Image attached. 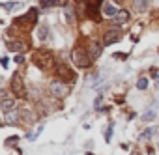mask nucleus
Returning <instances> with one entry per match:
<instances>
[{"instance_id":"f257e3e1","label":"nucleus","mask_w":159,"mask_h":155,"mask_svg":"<svg viewBox=\"0 0 159 155\" xmlns=\"http://www.w3.org/2000/svg\"><path fill=\"white\" fill-rule=\"evenodd\" d=\"M71 60H73V64L79 65V67H88V65L92 64V56H90V52H86V51L81 49V47L73 49V52H71Z\"/></svg>"},{"instance_id":"f03ea898","label":"nucleus","mask_w":159,"mask_h":155,"mask_svg":"<svg viewBox=\"0 0 159 155\" xmlns=\"http://www.w3.org/2000/svg\"><path fill=\"white\" fill-rule=\"evenodd\" d=\"M34 62L39 69H45V67H51L52 65V54L51 52H38L34 56Z\"/></svg>"},{"instance_id":"7ed1b4c3","label":"nucleus","mask_w":159,"mask_h":155,"mask_svg":"<svg viewBox=\"0 0 159 155\" xmlns=\"http://www.w3.org/2000/svg\"><path fill=\"white\" fill-rule=\"evenodd\" d=\"M11 90L17 97H25L26 95V90H25V84H23V77L21 73H17L13 79H11Z\"/></svg>"},{"instance_id":"20e7f679","label":"nucleus","mask_w":159,"mask_h":155,"mask_svg":"<svg viewBox=\"0 0 159 155\" xmlns=\"http://www.w3.org/2000/svg\"><path fill=\"white\" fill-rule=\"evenodd\" d=\"M51 92H52V95H56V97H66L67 94H69V88L64 84V82H52L51 84Z\"/></svg>"},{"instance_id":"39448f33","label":"nucleus","mask_w":159,"mask_h":155,"mask_svg":"<svg viewBox=\"0 0 159 155\" xmlns=\"http://www.w3.org/2000/svg\"><path fill=\"white\" fill-rule=\"evenodd\" d=\"M56 75H58V79H60V82L62 81H73L75 79V73L67 67V65H58V69H56Z\"/></svg>"},{"instance_id":"423d86ee","label":"nucleus","mask_w":159,"mask_h":155,"mask_svg":"<svg viewBox=\"0 0 159 155\" xmlns=\"http://www.w3.org/2000/svg\"><path fill=\"white\" fill-rule=\"evenodd\" d=\"M120 32L118 30H109V32H105V36H103V45H112V43H116L118 39H120Z\"/></svg>"},{"instance_id":"0eeeda50","label":"nucleus","mask_w":159,"mask_h":155,"mask_svg":"<svg viewBox=\"0 0 159 155\" xmlns=\"http://www.w3.org/2000/svg\"><path fill=\"white\" fill-rule=\"evenodd\" d=\"M101 51H103V43L101 41H90V56H92V60L99 58Z\"/></svg>"},{"instance_id":"6e6552de","label":"nucleus","mask_w":159,"mask_h":155,"mask_svg":"<svg viewBox=\"0 0 159 155\" xmlns=\"http://www.w3.org/2000/svg\"><path fill=\"white\" fill-rule=\"evenodd\" d=\"M157 107H159V101H155V103H153V107H150V108H148V110H146V112L140 116V118H142L144 122H152V120H155V114H157Z\"/></svg>"},{"instance_id":"1a4fd4ad","label":"nucleus","mask_w":159,"mask_h":155,"mask_svg":"<svg viewBox=\"0 0 159 155\" xmlns=\"http://www.w3.org/2000/svg\"><path fill=\"white\" fill-rule=\"evenodd\" d=\"M19 120V110L17 108H13V110H8V112H4V123H15Z\"/></svg>"},{"instance_id":"9d476101","label":"nucleus","mask_w":159,"mask_h":155,"mask_svg":"<svg viewBox=\"0 0 159 155\" xmlns=\"http://www.w3.org/2000/svg\"><path fill=\"white\" fill-rule=\"evenodd\" d=\"M2 108H4V112H8V110H13L15 108V103L8 97V94L2 90Z\"/></svg>"},{"instance_id":"9b49d317","label":"nucleus","mask_w":159,"mask_h":155,"mask_svg":"<svg viewBox=\"0 0 159 155\" xmlns=\"http://www.w3.org/2000/svg\"><path fill=\"white\" fill-rule=\"evenodd\" d=\"M36 17H38V11H36V10H30V13H26L25 17L15 19V23H17V24H23V23H28V21H36Z\"/></svg>"},{"instance_id":"f8f14e48","label":"nucleus","mask_w":159,"mask_h":155,"mask_svg":"<svg viewBox=\"0 0 159 155\" xmlns=\"http://www.w3.org/2000/svg\"><path fill=\"white\" fill-rule=\"evenodd\" d=\"M101 13H103V15H107V17H112V19H114L118 11H116V8H114V6H111V4H103Z\"/></svg>"},{"instance_id":"ddd939ff","label":"nucleus","mask_w":159,"mask_h":155,"mask_svg":"<svg viewBox=\"0 0 159 155\" xmlns=\"http://www.w3.org/2000/svg\"><path fill=\"white\" fill-rule=\"evenodd\" d=\"M133 6H135V11H146L148 8V0H133Z\"/></svg>"},{"instance_id":"4468645a","label":"nucleus","mask_w":159,"mask_h":155,"mask_svg":"<svg viewBox=\"0 0 159 155\" xmlns=\"http://www.w3.org/2000/svg\"><path fill=\"white\" fill-rule=\"evenodd\" d=\"M6 47H8L10 51H15V52H21V51L25 49V45H23L21 41H8V43H6Z\"/></svg>"},{"instance_id":"2eb2a0df","label":"nucleus","mask_w":159,"mask_h":155,"mask_svg":"<svg viewBox=\"0 0 159 155\" xmlns=\"http://www.w3.org/2000/svg\"><path fill=\"white\" fill-rule=\"evenodd\" d=\"M127 19H129V13H127V11H118L116 17H114V23L120 24V23H125Z\"/></svg>"},{"instance_id":"dca6fc26","label":"nucleus","mask_w":159,"mask_h":155,"mask_svg":"<svg viewBox=\"0 0 159 155\" xmlns=\"http://www.w3.org/2000/svg\"><path fill=\"white\" fill-rule=\"evenodd\" d=\"M43 127H45L43 123H41V125H38V129H34L32 133H28V135H26V138H28V140H36V138L39 136V133L43 131Z\"/></svg>"},{"instance_id":"f3484780","label":"nucleus","mask_w":159,"mask_h":155,"mask_svg":"<svg viewBox=\"0 0 159 155\" xmlns=\"http://www.w3.org/2000/svg\"><path fill=\"white\" fill-rule=\"evenodd\" d=\"M2 8L8 10V11H13V10H19L21 8V2H4Z\"/></svg>"},{"instance_id":"a211bd4d","label":"nucleus","mask_w":159,"mask_h":155,"mask_svg":"<svg viewBox=\"0 0 159 155\" xmlns=\"http://www.w3.org/2000/svg\"><path fill=\"white\" fill-rule=\"evenodd\" d=\"M43 8H52V6H60V0H41Z\"/></svg>"},{"instance_id":"6ab92c4d","label":"nucleus","mask_w":159,"mask_h":155,"mask_svg":"<svg viewBox=\"0 0 159 155\" xmlns=\"http://www.w3.org/2000/svg\"><path fill=\"white\" fill-rule=\"evenodd\" d=\"M137 88H139V90H146V88H148V79L140 77V79H139V82H137Z\"/></svg>"},{"instance_id":"aec40b11","label":"nucleus","mask_w":159,"mask_h":155,"mask_svg":"<svg viewBox=\"0 0 159 155\" xmlns=\"http://www.w3.org/2000/svg\"><path fill=\"white\" fill-rule=\"evenodd\" d=\"M47 36H49V28H47V26H39V39L45 41Z\"/></svg>"},{"instance_id":"412c9836","label":"nucleus","mask_w":159,"mask_h":155,"mask_svg":"<svg viewBox=\"0 0 159 155\" xmlns=\"http://www.w3.org/2000/svg\"><path fill=\"white\" fill-rule=\"evenodd\" d=\"M153 127H148V129H144L142 133H140V138H152V135H153Z\"/></svg>"},{"instance_id":"4be33fe9","label":"nucleus","mask_w":159,"mask_h":155,"mask_svg":"<svg viewBox=\"0 0 159 155\" xmlns=\"http://www.w3.org/2000/svg\"><path fill=\"white\" fill-rule=\"evenodd\" d=\"M111 136H112V123H111V125L107 127V131H105V140L109 142V140H111Z\"/></svg>"},{"instance_id":"5701e85b","label":"nucleus","mask_w":159,"mask_h":155,"mask_svg":"<svg viewBox=\"0 0 159 155\" xmlns=\"http://www.w3.org/2000/svg\"><path fill=\"white\" fill-rule=\"evenodd\" d=\"M17 142H19V138H17V136H11V138L6 140V146H10V144H17Z\"/></svg>"},{"instance_id":"b1692460","label":"nucleus","mask_w":159,"mask_h":155,"mask_svg":"<svg viewBox=\"0 0 159 155\" xmlns=\"http://www.w3.org/2000/svg\"><path fill=\"white\" fill-rule=\"evenodd\" d=\"M114 56H116L118 60H125V58H127V54H125V52H116Z\"/></svg>"},{"instance_id":"393cba45","label":"nucleus","mask_w":159,"mask_h":155,"mask_svg":"<svg viewBox=\"0 0 159 155\" xmlns=\"http://www.w3.org/2000/svg\"><path fill=\"white\" fill-rule=\"evenodd\" d=\"M101 103H103V99L98 97V99H96V108H101Z\"/></svg>"},{"instance_id":"a878e982","label":"nucleus","mask_w":159,"mask_h":155,"mask_svg":"<svg viewBox=\"0 0 159 155\" xmlns=\"http://www.w3.org/2000/svg\"><path fill=\"white\" fill-rule=\"evenodd\" d=\"M23 60H25V58H23L21 54H17V56H15V62H17V64H23Z\"/></svg>"}]
</instances>
